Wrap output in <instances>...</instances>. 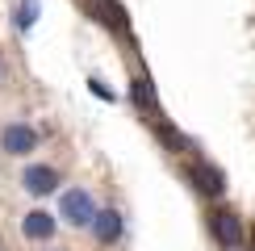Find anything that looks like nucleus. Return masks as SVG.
Masks as SVG:
<instances>
[{"mask_svg": "<svg viewBox=\"0 0 255 251\" xmlns=\"http://www.w3.org/2000/svg\"><path fill=\"white\" fill-rule=\"evenodd\" d=\"M209 235H214V243L222 251H235V247L247 243V226H243V218L235 214V209H226V205L209 209Z\"/></svg>", "mask_w": 255, "mask_h": 251, "instance_id": "obj_1", "label": "nucleus"}, {"mask_svg": "<svg viewBox=\"0 0 255 251\" xmlns=\"http://www.w3.org/2000/svg\"><path fill=\"white\" fill-rule=\"evenodd\" d=\"M92 214H97V201H92L84 188H67V193L59 197V218L67 226H88Z\"/></svg>", "mask_w": 255, "mask_h": 251, "instance_id": "obj_2", "label": "nucleus"}, {"mask_svg": "<svg viewBox=\"0 0 255 251\" xmlns=\"http://www.w3.org/2000/svg\"><path fill=\"white\" fill-rule=\"evenodd\" d=\"M38 146V130L29 122H8L4 130H0V151L13 155V159H21V155H29Z\"/></svg>", "mask_w": 255, "mask_h": 251, "instance_id": "obj_3", "label": "nucleus"}, {"mask_svg": "<svg viewBox=\"0 0 255 251\" xmlns=\"http://www.w3.org/2000/svg\"><path fill=\"white\" fill-rule=\"evenodd\" d=\"M184 176L193 180L197 193H205V197H222V193H226V176H222L214 163H205V159L188 163V167H184Z\"/></svg>", "mask_w": 255, "mask_h": 251, "instance_id": "obj_4", "label": "nucleus"}, {"mask_svg": "<svg viewBox=\"0 0 255 251\" xmlns=\"http://www.w3.org/2000/svg\"><path fill=\"white\" fill-rule=\"evenodd\" d=\"M88 230H92V239H97L101 247H113L122 239V230H126V218L118 214V209H97L92 222H88Z\"/></svg>", "mask_w": 255, "mask_h": 251, "instance_id": "obj_5", "label": "nucleus"}, {"mask_svg": "<svg viewBox=\"0 0 255 251\" xmlns=\"http://www.w3.org/2000/svg\"><path fill=\"white\" fill-rule=\"evenodd\" d=\"M21 188L25 193H34V197H50L59 188V172L50 163H29L25 172H21Z\"/></svg>", "mask_w": 255, "mask_h": 251, "instance_id": "obj_6", "label": "nucleus"}, {"mask_svg": "<svg viewBox=\"0 0 255 251\" xmlns=\"http://www.w3.org/2000/svg\"><path fill=\"white\" fill-rule=\"evenodd\" d=\"M55 226H59V222L46 214V209H29V214L21 218V235L34 239V243H46V239L55 235Z\"/></svg>", "mask_w": 255, "mask_h": 251, "instance_id": "obj_7", "label": "nucleus"}, {"mask_svg": "<svg viewBox=\"0 0 255 251\" xmlns=\"http://www.w3.org/2000/svg\"><path fill=\"white\" fill-rule=\"evenodd\" d=\"M130 101L138 105V109H146V113H159V97H155V88H151V80H146V76L130 80Z\"/></svg>", "mask_w": 255, "mask_h": 251, "instance_id": "obj_8", "label": "nucleus"}, {"mask_svg": "<svg viewBox=\"0 0 255 251\" xmlns=\"http://www.w3.org/2000/svg\"><path fill=\"white\" fill-rule=\"evenodd\" d=\"M38 13H42V4L38 0H17V8H13V29H34V21H38Z\"/></svg>", "mask_w": 255, "mask_h": 251, "instance_id": "obj_9", "label": "nucleus"}, {"mask_svg": "<svg viewBox=\"0 0 255 251\" xmlns=\"http://www.w3.org/2000/svg\"><path fill=\"white\" fill-rule=\"evenodd\" d=\"M88 88H92V92H97V97H105V101H113V92H109V88H105V84H101V80H92V84H88Z\"/></svg>", "mask_w": 255, "mask_h": 251, "instance_id": "obj_10", "label": "nucleus"}, {"mask_svg": "<svg viewBox=\"0 0 255 251\" xmlns=\"http://www.w3.org/2000/svg\"><path fill=\"white\" fill-rule=\"evenodd\" d=\"M0 80H4V67H0Z\"/></svg>", "mask_w": 255, "mask_h": 251, "instance_id": "obj_11", "label": "nucleus"}, {"mask_svg": "<svg viewBox=\"0 0 255 251\" xmlns=\"http://www.w3.org/2000/svg\"><path fill=\"white\" fill-rule=\"evenodd\" d=\"M235 251H243V247H235Z\"/></svg>", "mask_w": 255, "mask_h": 251, "instance_id": "obj_12", "label": "nucleus"}]
</instances>
